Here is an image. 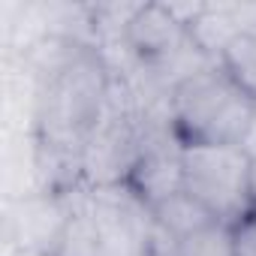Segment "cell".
I'll return each instance as SVG.
<instances>
[{
  "mask_svg": "<svg viewBox=\"0 0 256 256\" xmlns=\"http://www.w3.org/2000/svg\"><path fill=\"white\" fill-rule=\"evenodd\" d=\"M10 256H48V253H34V250H10Z\"/></svg>",
  "mask_w": 256,
  "mask_h": 256,
  "instance_id": "14",
  "label": "cell"
},
{
  "mask_svg": "<svg viewBox=\"0 0 256 256\" xmlns=\"http://www.w3.org/2000/svg\"><path fill=\"white\" fill-rule=\"evenodd\" d=\"M151 214H154V220H157L163 229H169L178 241H187L190 235H196V232H202V229H208V226L217 223V220L208 214V208L199 205L187 190L169 196L166 202H160L157 208H151Z\"/></svg>",
  "mask_w": 256,
  "mask_h": 256,
  "instance_id": "8",
  "label": "cell"
},
{
  "mask_svg": "<svg viewBox=\"0 0 256 256\" xmlns=\"http://www.w3.org/2000/svg\"><path fill=\"white\" fill-rule=\"evenodd\" d=\"M241 151H244L250 160H256V108H253V118H250L247 133H244V139H241Z\"/></svg>",
  "mask_w": 256,
  "mask_h": 256,
  "instance_id": "12",
  "label": "cell"
},
{
  "mask_svg": "<svg viewBox=\"0 0 256 256\" xmlns=\"http://www.w3.org/2000/svg\"><path fill=\"white\" fill-rule=\"evenodd\" d=\"M250 214H256V160H250Z\"/></svg>",
  "mask_w": 256,
  "mask_h": 256,
  "instance_id": "13",
  "label": "cell"
},
{
  "mask_svg": "<svg viewBox=\"0 0 256 256\" xmlns=\"http://www.w3.org/2000/svg\"><path fill=\"white\" fill-rule=\"evenodd\" d=\"M78 190V187H76ZM76 190L70 193H48L34 190L22 196L6 217V238L12 250H34V253H54V244L72 214Z\"/></svg>",
  "mask_w": 256,
  "mask_h": 256,
  "instance_id": "5",
  "label": "cell"
},
{
  "mask_svg": "<svg viewBox=\"0 0 256 256\" xmlns=\"http://www.w3.org/2000/svg\"><path fill=\"white\" fill-rule=\"evenodd\" d=\"M220 66L247 96L256 100V30L235 36L229 48L220 54Z\"/></svg>",
  "mask_w": 256,
  "mask_h": 256,
  "instance_id": "9",
  "label": "cell"
},
{
  "mask_svg": "<svg viewBox=\"0 0 256 256\" xmlns=\"http://www.w3.org/2000/svg\"><path fill=\"white\" fill-rule=\"evenodd\" d=\"M256 100L220 64L196 72L169 94L172 126L184 145H241Z\"/></svg>",
  "mask_w": 256,
  "mask_h": 256,
  "instance_id": "2",
  "label": "cell"
},
{
  "mask_svg": "<svg viewBox=\"0 0 256 256\" xmlns=\"http://www.w3.org/2000/svg\"><path fill=\"white\" fill-rule=\"evenodd\" d=\"M184 190L223 226L250 214V157L241 145H184Z\"/></svg>",
  "mask_w": 256,
  "mask_h": 256,
  "instance_id": "3",
  "label": "cell"
},
{
  "mask_svg": "<svg viewBox=\"0 0 256 256\" xmlns=\"http://www.w3.org/2000/svg\"><path fill=\"white\" fill-rule=\"evenodd\" d=\"M238 256H256V214H247L238 226H232Z\"/></svg>",
  "mask_w": 256,
  "mask_h": 256,
  "instance_id": "11",
  "label": "cell"
},
{
  "mask_svg": "<svg viewBox=\"0 0 256 256\" xmlns=\"http://www.w3.org/2000/svg\"><path fill=\"white\" fill-rule=\"evenodd\" d=\"M181 256H238L232 226L214 223V226L190 235L187 241H181Z\"/></svg>",
  "mask_w": 256,
  "mask_h": 256,
  "instance_id": "10",
  "label": "cell"
},
{
  "mask_svg": "<svg viewBox=\"0 0 256 256\" xmlns=\"http://www.w3.org/2000/svg\"><path fill=\"white\" fill-rule=\"evenodd\" d=\"M90 208L100 235V256H145L151 208L130 187L90 190Z\"/></svg>",
  "mask_w": 256,
  "mask_h": 256,
  "instance_id": "4",
  "label": "cell"
},
{
  "mask_svg": "<svg viewBox=\"0 0 256 256\" xmlns=\"http://www.w3.org/2000/svg\"><path fill=\"white\" fill-rule=\"evenodd\" d=\"M187 42H190L187 28L166 10V4H142L130 28H126V46L145 66L172 58Z\"/></svg>",
  "mask_w": 256,
  "mask_h": 256,
  "instance_id": "6",
  "label": "cell"
},
{
  "mask_svg": "<svg viewBox=\"0 0 256 256\" xmlns=\"http://www.w3.org/2000/svg\"><path fill=\"white\" fill-rule=\"evenodd\" d=\"M52 256H100V235H96V220H94L88 187L76 190L72 214H70Z\"/></svg>",
  "mask_w": 256,
  "mask_h": 256,
  "instance_id": "7",
  "label": "cell"
},
{
  "mask_svg": "<svg viewBox=\"0 0 256 256\" xmlns=\"http://www.w3.org/2000/svg\"><path fill=\"white\" fill-rule=\"evenodd\" d=\"M108 82V66L94 48L76 54L54 76L34 82V148L78 166L82 148L106 112Z\"/></svg>",
  "mask_w": 256,
  "mask_h": 256,
  "instance_id": "1",
  "label": "cell"
}]
</instances>
